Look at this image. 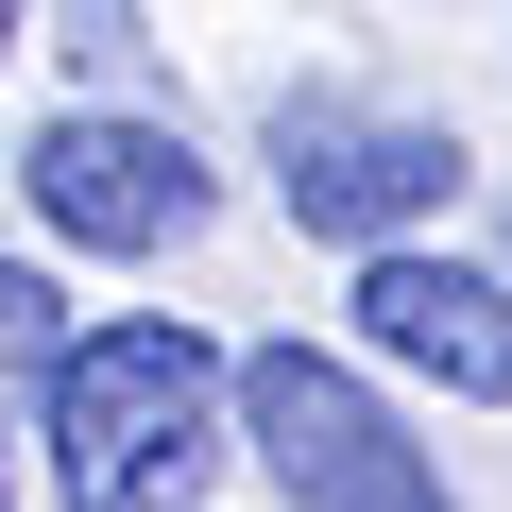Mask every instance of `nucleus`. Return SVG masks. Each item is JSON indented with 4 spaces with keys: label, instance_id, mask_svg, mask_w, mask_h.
I'll return each instance as SVG.
<instances>
[{
    "label": "nucleus",
    "instance_id": "39448f33",
    "mask_svg": "<svg viewBox=\"0 0 512 512\" xmlns=\"http://www.w3.org/2000/svg\"><path fill=\"white\" fill-rule=\"evenodd\" d=\"M359 342H376V359H410V376H444L461 410H495V393H512V291H495V274H461V256L376 239V256H359Z\"/></svg>",
    "mask_w": 512,
    "mask_h": 512
},
{
    "label": "nucleus",
    "instance_id": "423d86ee",
    "mask_svg": "<svg viewBox=\"0 0 512 512\" xmlns=\"http://www.w3.org/2000/svg\"><path fill=\"white\" fill-rule=\"evenodd\" d=\"M0 342H18V376H52V359H69V291L35 274V256L0 274Z\"/></svg>",
    "mask_w": 512,
    "mask_h": 512
},
{
    "label": "nucleus",
    "instance_id": "7ed1b4c3",
    "mask_svg": "<svg viewBox=\"0 0 512 512\" xmlns=\"http://www.w3.org/2000/svg\"><path fill=\"white\" fill-rule=\"evenodd\" d=\"M274 188H291V222H325V239H410L444 188H461V154L427 137V120H393V103H342V86H291L274 103Z\"/></svg>",
    "mask_w": 512,
    "mask_h": 512
},
{
    "label": "nucleus",
    "instance_id": "20e7f679",
    "mask_svg": "<svg viewBox=\"0 0 512 512\" xmlns=\"http://www.w3.org/2000/svg\"><path fill=\"white\" fill-rule=\"evenodd\" d=\"M35 205L69 222V239H103V256H154V239H188L205 222V154L171 137V120H35Z\"/></svg>",
    "mask_w": 512,
    "mask_h": 512
},
{
    "label": "nucleus",
    "instance_id": "f257e3e1",
    "mask_svg": "<svg viewBox=\"0 0 512 512\" xmlns=\"http://www.w3.org/2000/svg\"><path fill=\"white\" fill-rule=\"evenodd\" d=\"M239 376L188 342V325H86L35 393V444H52V512H188L205 478V410Z\"/></svg>",
    "mask_w": 512,
    "mask_h": 512
},
{
    "label": "nucleus",
    "instance_id": "f03ea898",
    "mask_svg": "<svg viewBox=\"0 0 512 512\" xmlns=\"http://www.w3.org/2000/svg\"><path fill=\"white\" fill-rule=\"evenodd\" d=\"M239 427H256V461L291 478V512H444V461L342 359H308V342H256L239 359Z\"/></svg>",
    "mask_w": 512,
    "mask_h": 512
}]
</instances>
